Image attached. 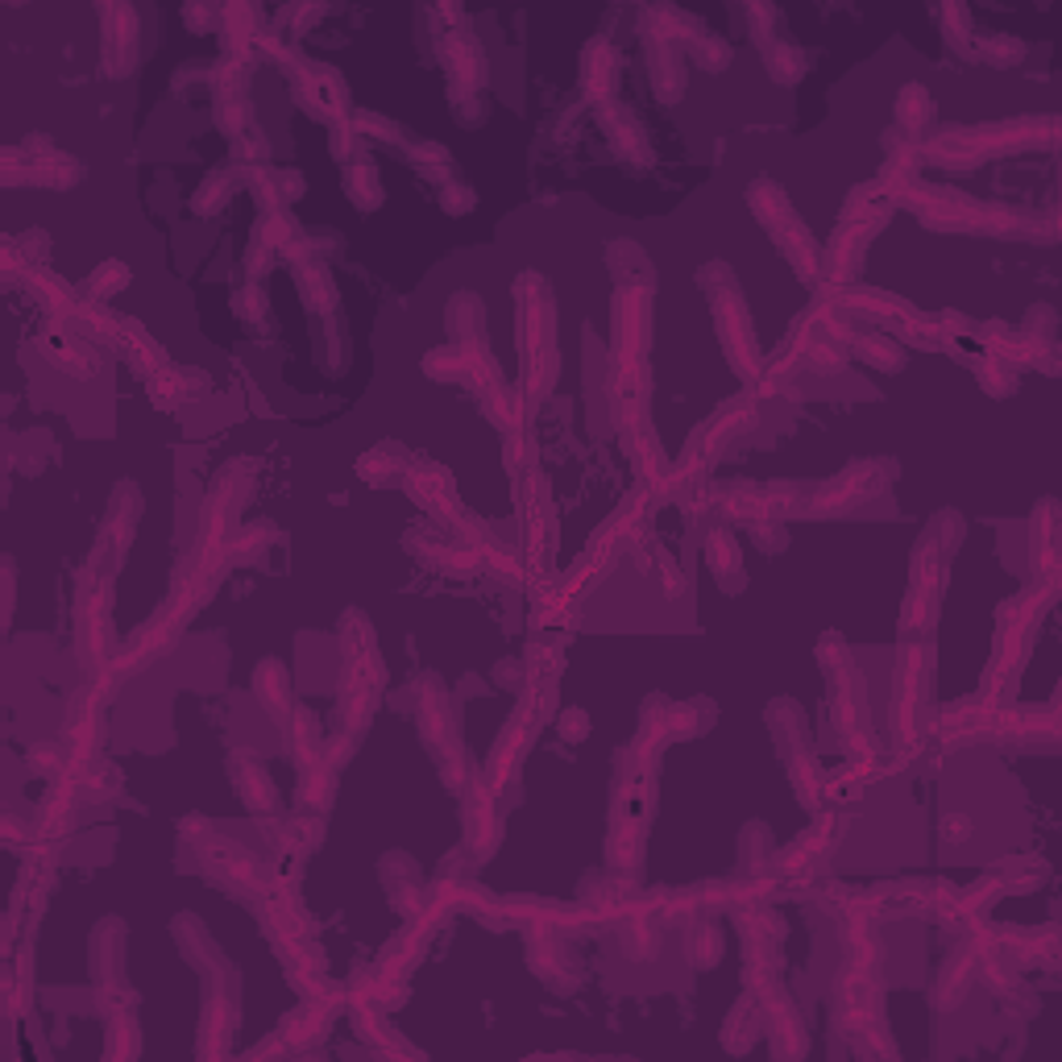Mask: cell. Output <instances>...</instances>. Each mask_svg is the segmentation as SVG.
Wrapping results in <instances>:
<instances>
[{
    "mask_svg": "<svg viewBox=\"0 0 1062 1062\" xmlns=\"http://www.w3.org/2000/svg\"><path fill=\"white\" fill-rule=\"evenodd\" d=\"M768 851H772V835H768V826L747 822L744 835H739V863H744V872H756L763 859H768Z\"/></svg>",
    "mask_w": 1062,
    "mask_h": 1062,
    "instance_id": "484cf974",
    "label": "cell"
},
{
    "mask_svg": "<svg viewBox=\"0 0 1062 1062\" xmlns=\"http://www.w3.org/2000/svg\"><path fill=\"white\" fill-rule=\"evenodd\" d=\"M412 166L419 171V175L436 179V183L453 179V159H448V150H444L441 142H415L412 145Z\"/></svg>",
    "mask_w": 1062,
    "mask_h": 1062,
    "instance_id": "d4e9b609",
    "label": "cell"
},
{
    "mask_svg": "<svg viewBox=\"0 0 1062 1062\" xmlns=\"http://www.w3.org/2000/svg\"><path fill=\"white\" fill-rule=\"evenodd\" d=\"M598 121H603V129H606V142H610V150H615L623 162H651L648 138H644V129L635 125L631 112L619 109V104H603Z\"/></svg>",
    "mask_w": 1062,
    "mask_h": 1062,
    "instance_id": "52a82bcc",
    "label": "cell"
},
{
    "mask_svg": "<svg viewBox=\"0 0 1062 1062\" xmlns=\"http://www.w3.org/2000/svg\"><path fill=\"white\" fill-rule=\"evenodd\" d=\"M300 100H303V109L312 112V117H320V121H341V112H345V88H341L336 71H328V67L303 71Z\"/></svg>",
    "mask_w": 1062,
    "mask_h": 1062,
    "instance_id": "8992f818",
    "label": "cell"
},
{
    "mask_svg": "<svg viewBox=\"0 0 1062 1062\" xmlns=\"http://www.w3.org/2000/svg\"><path fill=\"white\" fill-rule=\"evenodd\" d=\"M121 954H125V934H121V921H104V930L95 926V934H92V971H95V983H100V988L121 983Z\"/></svg>",
    "mask_w": 1062,
    "mask_h": 1062,
    "instance_id": "9c48e42d",
    "label": "cell"
},
{
    "mask_svg": "<svg viewBox=\"0 0 1062 1062\" xmlns=\"http://www.w3.org/2000/svg\"><path fill=\"white\" fill-rule=\"evenodd\" d=\"M648 71H651V88L665 104H677L685 92V63L681 50L672 42V33H648Z\"/></svg>",
    "mask_w": 1062,
    "mask_h": 1062,
    "instance_id": "277c9868",
    "label": "cell"
},
{
    "mask_svg": "<svg viewBox=\"0 0 1062 1062\" xmlns=\"http://www.w3.org/2000/svg\"><path fill=\"white\" fill-rule=\"evenodd\" d=\"M980 370V382H983V391H992V395H1013L1017 391V374H1013V365L1009 362H980L975 365Z\"/></svg>",
    "mask_w": 1062,
    "mask_h": 1062,
    "instance_id": "f546056e",
    "label": "cell"
},
{
    "mask_svg": "<svg viewBox=\"0 0 1062 1062\" xmlns=\"http://www.w3.org/2000/svg\"><path fill=\"white\" fill-rule=\"evenodd\" d=\"M763 1038V1017H760V997H744L727 1013V1030H722V1046L735 1054H747Z\"/></svg>",
    "mask_w": 1062,
    "mask_h": 1062,
    "instance_id": "30bf717a",
    "label": "cell"
},
{
    "mask_svg": "<svg viewBox=\"0 0 1062 1062\" xmlns=\"http://www.w3.org/2000/svg\"><path fill=\"white\" fill-rule=\"evenodd\" d=\"M930 121H934V100L921 83H909L897 100V125H901L904 138H921L930 129Z\"/></svg>",
    "mask_w": 1062,
    "mask_h": 1062,
    "instance_id": "2e32d148",
    "label": "cell"
},
{
    "mask_svg": "<svg viewBox=\"0 0 1062 1062\" xmlns=\"http://www.w3.org/2000/svg\"><path fill=\"white\" fill-rule=\"evenodd\" d=\"M589 735V714L577 710V706H569V710L560 714V739H569V744H581Z\"/></svg>",
    "mask_w": 1062,
    "mask_h": 1062,
    "instance_id": "e575fe53",
    "label": "cell"
},
{
    "mask_svg": "<svg viewBox=\"0 0 1062 1062\" xmlns=\"http://www.w3.org/2000/svg\"><path fill=\"white\" fill-rule=\"evenodd\" d=\"M33 162H30V183H38V188H75L83 179V166L80 159H67V154H59L50 142H33Z\"/></svg>",
    "mask_w": 1062,
    "mask_h": 1062,
    "instance_id": "ba28073f",
    "label": "cell"
},
{
    "mask_svg": "<svg viewBox=\"0 0 1062 1062\" xmlns=\"http://www.w3.org/2000/svg\"><path fill=\"white\" fill-rule=\"evenodd\" d=\"M300 291L307 295V307H316V312H333L336 307L333 274L320 266V262H303L300 266Z\"/></svg>",
    "mask_w": 1062,
    "mask_h": 1062,
    "instance_id": "44dd1931",
    "label": "cell"
},
{
    "mask_svg": "<svg viewBox=\"0 0 1062 1062\" xmlns=\"http://www.w3.org/2000/svg\"><path fill=\"white\" fill-rule=\"evenodd\" d=\"M615 80H619V67H615V54L594 42L586 50V67H581V83H586V95L598 100V104H610V92H615Z\"/></svg>",
    "mask_w": 1062,
    "mask_h": 1062,
    "instance_id": "7c38bea8",
    "label": "cell"
},
{
    "mask_svg": "<svg viewBox=\"0 0 1062 1062\" xmlns=\"http://www.w3.org/2000/svg\"><path fill=\"white\" fill-rule=\"evenodd\" d=\"M233 780H237V789H241V797H245V806L250 809H270L274 806V785H270V777H266V768L262 763H254V760H237L233 768Z\"/></svg>",
    "mask_w": 1062,
    "mask_h": 1062,
    "instance_id": "d6986e66",
    "label": "cell"
},
{
    "mask_svg": "<svg viewBox=\"0 0 1062 1062\" xmlns=\"http://www.w3.org/2000/svg\"><path fill=\"white\" fill-rule=\"evenodd\" d=\"M142 1050V1033H138V1021H133V1013H125V1009H117L112 1013V1030H109V1059H129V1054H138Z\"/></svg>",
    "mask_w": 1062,
    "mask_h": 1062,
    "instance_id": "603a6c76",
    "label": "cell"
},
{
    "mask_svg": "<svg viewBox=\"0 0 1062 1062\" xmlns=\"http://www.w3.org/2000/svg\"><path fill=\"white\" fill-rule=\"evenodd\" d=\"M382 884H386L391 901H395L407 918L424 904V892H428V880H424V872H419V863H415L412 856L382 859Z\"/></svg>",
    "mask_w": 1062,
    "mask_h": 1062,
    "instance_id": "5b68a950",
    "label": "cell"
},
{
    "mask_svg": "<svg viewBox=\"0 0 1062 1062\" xmlns=\"http://www.w3.org/2000/svg\"><path fill=\"white\" fill-rule=\"evenodd\" d=\"M606 262H610V274H615V283H619L623 291L651 286L648 257H644V250H639V245H631V241H615V245L606 250Z\"/></svg>",
    "mask_w": 1062,
    "mask_h": 1062,
    "instance_id": "8fae6325",
    "label": "cell"
},
{
    "mask_svg": "<svg viewBox=\"0 0 1062 1062\" xmlns=\"http://www.w3.org/2000/svg\"><path fill=\"white\" fill-rule=\"evenodd\" d=\"M474 188H465V183H444L441 191V208L448 212V216H465V212H474Z\"/></svg>",
    "mask_w": 1062,
    "mask_h": 1062,
    "instance_id": "1f68e13d",
    "label": "cell"
},
{
    "mask_svg": "<svg viewBox=\"0 0 1062 1062\" xmlns=\"http://www.w3.org/2000/svg\"><path fill=\"white\" fill-rule=\"evenodd\" d=\"M975 54H980L988 67H1017L1025 59V47H1021L1017 38H1009V33H997V38H983Z\"/></svg>",
    "mask_w": 1062,
    "mask_h": 1062,
    "instance_id": "83f0119b",
    "label": "cell"
},
{
    "mask_svg": "<svg viewBox=\"0 0 1062 1062\" xmlns=\"http://www.w3.org/2000/svg\"><path fill=\"white\" fill-rule=\"evenodd\" d=\"M747 204H751V212H756V221L772 233V241H777V250L789 262H793L797 270H801V279H818V266H822V254H818V245H813V237L806 233V224L797 221L793 204H789V195L772 183V179H756L751 183V191H747Z\"/></svg>",
    "mask_w": 1062,
    "mask_h": 1062,
    "instance_id": "7a4b0ae2",
    "label": "cell"
},
{
    "mask_svg": "<svg viewBox=\"0 0 1062 1062\" xmlns=\"http://www.w3.org/2000/svg\"><path fill=\"white\" fill-rule=\"evenodd\" d=\"M706 560H710L714 577H718V586L722 589H744V560H739V548H735V539L727 536V532H714L710 539H706Z\"/></svg>",
    "mask_w": 1062,
    "mask_h": 1062,
    "instance_id": "4fadbf2b",
    "label": "cell"
},
{
    "mask_svg": "<svg viewBox=\"0 0 1062 1062\" xmlns=\"http://www.w3.org/2000/svg\"><path fill=\"white\" fill-rule=\"evenodd\" d=\"M254 689L270 718H286V714H291V677L279 668V660H262V668H257V677H254Z\"/></svg>",
    "mask_w": 1062,
    "mask_h": 1062,
    "instance_id": "5bb4252c",
    "label": "cell"
},
{
    "mask_svg": "<svg viewBox=\"0 0 1062 1062\" xmlns=\"http://www.w3.org/2000/svg\"><path fill=\"white\" fill-rule=\"evenodd\" d=\"M760 50H763V67H768V75H772L780 88H793V83L806 75V54H801L793 42H785V38H768Z\"/></svg>",
    "mask_w": 1062,
    "mask_h": 1062,
    "instance_id": "9a60e30c",
    "label": "cell"
},
{
    "mask_svg": "<svg viewBox=\"0 0 1062 1062\" xmlns=\"http://www.w3.org/2000/svg\"><path fill=\"white\" fill-rule=\"evenodd\" d=\"M233 175H208V183L200 191H195V212H221L229 200H233Z\"/></svg>",
    "mask_w": 1062,
    "mask_h": 1062,
    "instance_id": "f1b7e54d",
    "label": "cell"
},
{
    "mask_svg": "<svg viewBox=\"0 0 1062 1062\" xmlns=\"http://www.w3.org/2000/svg\"><path fill=\"white\" fill-rule=\"evenodd\" d=\"M448 328L457 336V345H486V312L474 295H457L448 303Z\"/></svg>",
    "mask_w": 1062,
    "mask_h": 1062,
    "instance_id": "ac0fdd59",
    "label": "cell"
},
{
    "mask_svg": "<svg viewBox=\"0 0 1062 1062\" xmlns=\"http://www.w3.org/2000/svg\"><path fill=\"white\" fill-rule=\"evenodd\" d=\"M527 959H532V971L556 992H577L581 988V968H577V959H573L560 938L536 934L527 942Z\"/></svg>",
    "mask_w": 1062,
    "mask_h": 1062,
    "instance_id": "3957f363",
    "label": "cell"
},
{
    "mask_svg": "<svg viewBox=\"0 0 1062 1062\" xmlns=\"http://www.w3.org/2000/svg\"><path fill=\"white\" fill-rule=\"evenodd\" d=\"M698 283L706 286V295H710L714 320H718V333H722V345H727L730 362L751 382L760 374V350H756L751 316H747L744 295H739V286H735V274H730L722 262H710V266L698 274Z\"/></svg>",
    "mask_w": 1062,
    "mask_h": 1062,
    "instance_id": "6da1fadb",
    "label": "cell"
},
{
    "mask_svg": "<svg viewBox=\"0 0 1062 1062\" xmlns=\"http://www.w3.org/2000/svg\"><path fill=\"white\" fill-rule=\"evenodd\" d=\"M125 283H129V270L121 266V262H109L104 270H95V274H92V291H95V295H112V291H121Z\"/></svg>",
    "mask_w": 1062,
    "mask_h": 1062,
    "instance_id": "836d02e7",
    "label": "cell"
},
{
    "mask_svg": "<svg viewBox=\"0 0 1062 1062\" xmlns=\"http://www.w3.org/2000/svg\"><path fill=\"white\" fill-rule=\"evenodd\" d=\"M660 942H665V934H660L651 921H627V926H623V951L631 954V959H651V954L660 951Z\"/></svg>",
    "mask_w": 1062,
    "mask_h": 1062,
    "instance_id": "4316f807",
    "label": "cell"
},
{
    "mask_svg": "<svg viewBox=\"0 0 1062 1062\" xmlns=\"http://www.w3.org/2000/svg\"><path fill=\"white\" fill-rule=\"evenodd\" d=\"M233 312H237L241 324H257V320H266V300H262V291H257V286L237 291V295H233Z\"/></svg>",
    "mask_w": 1062,
    "mask_h": 1062,
    "instance_id": "4dcf8cb0",
    "label": "cell"
},
{
    "mask_svg": "<svg viewBox=\"0 0 1062 1062\" xmlns=\"http://www.w3.org/2000/svg\"><path fill=\"white\" fill-rule=\"evenodd\" d=\"M345 191H350V200L362 208V212H374V208L382 204V183L370 154H357V159L345 166Z\"/></svg>",
    "mask_w": 1062,
    "mask_h": 1062,
    "instance_id": "e0dca14e",
    "label": "cell"
},
{
    "mask_svg": "<svg viewBox=\"0 0 1062 1062\" xmlns=\"http://www.w3.org/2000/svg\"><path fill=\"white\" fill-rule=\"evenodd\" d=\"M856 357H863V365H876V370H901L904 365L901 345L888 341V336H880V333L856 341Z\"/></svg>",
    "mask_w": 1062,
    "mask_h": 1062,
    "instance_id": "7402d4cb",
    "label": "cell"
},
{
    "mask_svg": "<svg viewBox=\"0 0 1062 1062\" xmlns=\"http://www.w3.org/2000/svg\"><path fill=\"white\" fill-rule=\"evenodd\" d=\"M689 54H694V63L706 67V71H727L730 63V47L718 38V33H689Z\"/></svg>",
    "mask_w": 1062,
    "mask_h": 1062,
    "instance_id": "cb8c5ba5",
    "label": "cell"
},
{
    "mask_svg": "<svg viewBox=\"0 0 1062 1062\" xmlns=\"http://www.w3.org/2000/svg\"><path fill=\"white\" fill-rule=\"evenodd\" d=\"M722 947H727V938L718 934L710 921H694L689 934H685V954H689L694 968H714L722 959Z\"/></svg>",
    "mask_w": 1062,
    "mask_h": 1062,
    "instance_id": "ffe728a7",
    "label": "cell"
},
{
    "mask_svg": "<svg viewBox=\"0 0 1062 1062\" xmlns=\"http://www.w3.org/2000/svg\"><path fill=\"white\" fill-rule=\"evenodd\" d=\"M751 532H756V544H760V548H768V553H780V548L789 544V536H785V527H780V524H763V519H756V524H751Z\"/></svg>",
    "mask_w": 1062,
    "mask_h": 1062,
    "instance_id": "d590c367",
    "label": "cell"
},
{
    "mask_svg": "<svg viewBox=\"0 0 1062 1062\" xmlns=\"http://www.w3.org/2000/svg\"><path fill=\"white\" fill-rule=\"evenodd\" d=\"M357 129H365V133H374V138H382V142H403V133L407 129L395 125V121H386V117H378V112H357Z\"/></svg>",
    "mask_w": 1062,
    "mask_h": 1062,
    "instance_id": "d6a6232c",
    "label": "cell"
}]
</instances>
